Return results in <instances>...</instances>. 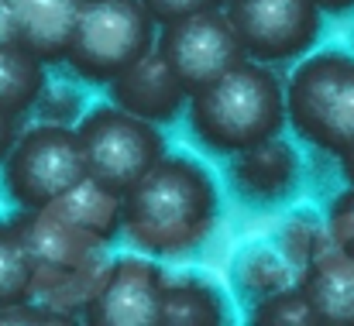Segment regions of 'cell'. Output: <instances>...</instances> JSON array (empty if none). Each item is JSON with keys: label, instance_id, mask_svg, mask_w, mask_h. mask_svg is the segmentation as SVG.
<instances>
[{"label": "cell", "instance_id": "1", "mask_svg": "<svg viewBox=\"0 0 354 326\" xmlns=\"http://www.w3.org/2000/svg\"><path fill=\"white\" fill-rule=\"evenodd\" d=\"M221 196L210 172L189 155H162L124 196L120 233L151 258H186L217 227Z\"/></svg>", "mask_w": 354, "mask_h": 326}, {"label": "cell", "instance_id": "2", "mask_svg": "<svg viewBox=\"0 0 354 326\" xmlns=\"http://www.w3.org/2000/svg\"><path fill=\"white\" fill-rule=\"evenodd\" d=\"M286 124L289 107L282 79L268 69V62L258 59H244L227 76L189 97L193 137L224 158L279 137Z\"/></svg>", "mask_w": 354, "mask_h": 326}, {"label": "cell", "instance_id": "3", "mask_svg": "<svg viewBox=\"0 0 354 326\" xmlns=\"http://www.w3.org/2000/svg\"><path fill=\"white\" fill-rule=\"evenodd\" d=\"M14 223L35 261V296L59 309L83 313L107 271V240L52 207L21 210Z\"/></svg>", "mask_w": 354, "mask_h": 326}, {"label": "cell", "instance_id": "4", "mask_svg": "<svg viewBox=\"0 0 354 326\" xmlns=\"http://www.w3.org/2000/svg\"><path fill=\"white\" fill-rule=\"evenodd\" d=\"M289 127L327 155L354 144V55L317 52L303 59L286 83Z\"/></svg>", "mask_w": 354, "mask_h": 326}, {"label": "cell", "instance_id": "5", "mask_svg": "<svg viewBox=\"0 0 354 326\" xmlns=\"http://www.w3.org/2000/svg\"><path fill=\"white\" fill-rule=\"evenodd\" d=\"M86 175L76 127L41 120L17 134L0 165V189L21 210H48Z\"/></svg>", "mask_w": 354, "mask_h": 326}, {"label": "cell", "instance_id": "6", "mask_svg": "<svg viewBox=\"0 0 354 326\" xmlns=\"http://www.w3.org/2000/svg\"><path fill=\"white\" fill-rule=\"evenodd\" d=\"M155 45L158 21L145 0H86L66 66L86 83H114Z\"/></svg>", "mask_w": 354, "mask_h": 326}, {"label": "cell", "instance_id": "7", "mask_svg": "<svg viewBox=\"0 0 354 326\" xmlns=\"http://www.w3.org/2000/svg\"><path fill=\"white\" fill-rule=\"evenodd\" d=\"M86 172L111 193L127 196L165 155V137L158 124L127 113L118 104H100L86 110L76 124Z\"/></svg>", "mask_w": 354, "mask_h": 326}, {"label": "cell", "instance_id": "8", "mask_svg": "<svg viewBox=\"0 0 354 326\" xmlns=\"http://www.w3.org/2000/svg\"><path fill=\"white\" fill-rule=\"evenodd\" d=\"M155 52L169 62V69L189 90V97L227 76L244 59H251L224 7L158 24Z\"/></svg>", "mask_w": 354, "mask_h": 326}, {"label": "cell", "instance_id": "9", "mask_svg": "<svg viewBox=\"0 0 354 326\" xmlns=\"http://www.w3.org/2000/svg\"><path fill=\"white\" fill-rule=\"evenodd\" d=\"M224 10L248 55L268 66L310 55L324 31V7L317 0H227Z\"/></svg>", "mask_w": 354, "mask_h": 326}, {"label": "cell", "instance_id": "10", "mask_svg": "<svg viewBox=\"0 0 354 326\" xmlns=\"http://www.w3.org/2000/svg\"><path fill=\"white\" fill-rule=\"evenodd\" d=\"M151 258V254H148ZM138 254H124L107 265L97 292L83 306L90 326H158L162 323V292L165 271Z\"/></svg>", "mask_w": 354, "mask_h": 326}, {"label": "cell", "instance_id": "11", "mask_svg": "<svg viewBox=\"0 0 354 326\" xmlns=\"http://www.w3.org/2000/svg\"><path fill=\"white\" fill-rule=\"evenodd\" d=\"M299 172H303L299 155L289 141H282V134L237 151L227 162V182H231L234 196L258 210L292 200V193L299 186Z\"/></svg>", "mask_w": 354, "mask_h": 326}, {"label": "cell", "instance_id": "12", "mask_svg": "<svg viewBox=\"0 0 354 326\" xmlns=\"http://www.w3.org/2000/svg\"><path fill=\"white\" fill-rule=\"evenodd\" d=\"M111 104L138 113L151 124H172L183 107L189 104V90L179 83V76L169 69V62L151 52L131 69H124L114 83H107Z\"/></svg>", "mask_w": 354, "mask_h": 326}, {"label": "cell", "instance_id": "13", "mask_svg": "<svg viewBox=\"0 0 354 326\" xmlns=\"http://www.w3.org/2000/svg\"><path fill=\"white\" fill-rule=\"evenodd\" d=\"M7 7L17 24V41L28 52L45 66L66 62L86 0H7Z\"/></svg>", "mask_w": 354, "mask_h": 326}, {"label": "cell", "instance_id": "14", "mask_svg": "<svg viewBox=\"0 0 354 326\" xmlns=\"http://www.w3.org/2000/svg\"><path fill=\"white\" fill-rule=\"evenodd\" d=\"M299 285L313 303L320 326H354V258L334 240L303 268Z\"/></svg>", "mask_w": 354, "mask_h": 326}, {"label": "cell", "instance_id": "15", "mask_svg": "<svg viewBox=\"0 0 354 326\" xmlns=\"http://www.w3.org/2000/svg\"><path fill=\"white\" fill-rule=\"evenodd\" d=\"M231 309L221 289L196 275L165 278L162 292V323L158 326H221L227 323Z\"/></svg>", "mask_w": 354, "mask_h": 326}, {"label": "cell", "instance_id": "16", "mask_svg": "<svg viewBox=\"0 0 354 326\" xmlns=\"http://www.w3.org/2000/svg\"><path fill=\"white\" fill-rule=\"evenodd\" d=\"M45 86H48L45 62L35 52H28L24 45L0 48V110L3 113L24 117L41 100Z\"/></svg>", "mask_w": 354, "mask_h": 326}, {"label": "cell", "instance_id": "17", "mask_svg": "<svg viewBox=\"0 0 354 326\" xmlns=\"http://www.w3.org/2000/svg\"><path fill=\"white\" fill-rule=\"evenodd\" d=\"M52 210H59L62 217L76 220L80 227L93 230L97 237H104L107 244L120 233L124 223V196L111 193L107 186H100L97 179H83L76 189H69Z\"/></svg>", "mask_w": 354, "mask_h": 326}, {"label": "cell", "instance_id": "18", "mask_svg": "<svg viewBox=\"0 0 354 326\" xmlns=\"http://www.w3.org/2000/svg\"><path fill=\"white\" fill-rule=\"evenodd\" d=\"M303 278V268H296L282 247H248L241 258H237L234 268V282L244 296H251L254 303L279 292V289H289V285H299Z\"/></svg>", "mask_w": 354, "mask_h": 326}, {"label": "cell", "instance_id": "19", "mask_svg": "<svg viewBox=\"0 0 354 326\" xmlns=\"http://www.w3.org/2000/svg\"><path fill=\"white\" fill-rule=\"evenodd\" d=\"M35 296V261L17 223H0V309Z\"/></svg>", "mask_w": 354, "mask_h": 326}, {"label": "cell", "instance_id": "20", "mask_svg": "<svg viewBox=\"0 0 354 326\" xmlns=\"http://www.w3.org/2000/svg\"><path fill=\"white\" fill-rule=\"evenodd\" d=\"M251 323L261 326H320V316L313 303L306 299L303 285L279 289L251 306Z\"/></svg>", "mask_w": 354, "mask_h": 326}, {"label": "cell", "instance_id": "21", "mask_svg": "<svg viewBox=\"0 0 354 326\" xmlns=\"http://www.w3.org/2000/svg\"><path fill=\"white\" fill-rule=\"evenodd\" d=\"M327 244H330V230L313 213H292L279 230V247L296 268H306Z\"/></svg>", "mask_w": 354, "mask_h": 326}, {"label": "cell", "instance_id": "22", "mask_svg": "<svg viewBox=\"0 0 354 326\" xmlns=\"http://www.w3.org/2000/svg\"><path fill=\"white\" fill-rule=\"evenodd\" d=\"M31 326V323H38V326H69V323H76L73 320V313L69 309H59V306H52V303H14V306H3L0 309V326Z\"/></svg>", "mask_w": 354, "mask_h": 326}, {"label": "cell", "instance_id": "23", "mask_svg": "<svg viewBox=\"0 0 354 326\" xmlns=\"http://www.w3.org/2000/svg\"><path fill=\"white\" fill-rule=\"evenodd\" d=\"M35 110L45 124H73L80 117V93L73 86H45Z\"/></svg>", "mask_w": 354, "mask_h": 326}, {"label": "cell", "instance_id": "24", "mask_svg": "<svg viewBox=\"0 0 354 326\" xmlns=\"http://www.w3.org/2000/svg\"><path fill=\"white\" fill-rule=\"evenodd\" d=\"M327 230H330V240H334L348 258H354V186L330 203Z\"/></svg>", "mask_w": 354, "mask_h": 326}, {"label": "cell", "instance_id": "25", "mask_svg": "<svg viewBox=\"0 0 354 326\" xmlns=\"http://www.w3.org/2000/svg\"><path fill=\"white\" fill-rule=\"evenodd\" d=\"M145 7L151 10V17L158 24H169V21H179V17H189L200 10H221V7H227V0H145Z\"/></svg>", "mask_w": 354, "mask_h": 326}, {"label": "cell", "instance_id": "26", "mask_svg": "<svg viewBox=\"0 0 354 326\" xmlns=\"http://www.w3.org/2000/svg\"><path fill=\"white\" fill-rule=\"evenodd\" d=\"M17 120H21V117H10V113L0 110V165H3L7 151H10L14 141H17Z\"/></svg>", "mask_w": 354, "mask_h": 326}, {"label": "cell", "instance_id": "27", "mask_svg": "<svg viewBox=\"0 0 354 326\" xmlns=\"http://www.w3.org/2000/svg\"><path fill=\"white\" fill-rule=\"evenodd\" d=\"M7 45H21L17 41V24H14V14L7 7V0H0V48Z\"/></svg>", "mask_w": 354, "mask_h": 326}, {"label": "cell", "instance_id": "28", "mask_svg": "<svg viewBox=\"0 0 354 326\" xmlns=\"http://www.w3.org/2000/svg\"><path fill=\"white\" fill-rule=\"evenodd\" d=\"M324 7V14H348L354 10V0H317Z\"/></svg>", "mask_w": 354, "mask_h": 326}, {"label": "cell", "instance_id": "29", "mask_svg": "<svg viewBox=\"0 0 354 326\" xmlns=\"http://www.w3.org/2000/svg\"><path fill=\"white\" fill-rule=\"evenodd\" d=\"M341 172H344V179L354 186V144L344 151V155H341Z\"/></svg>", "mask_w": 354, "mask_h": 326}]
</instances>
